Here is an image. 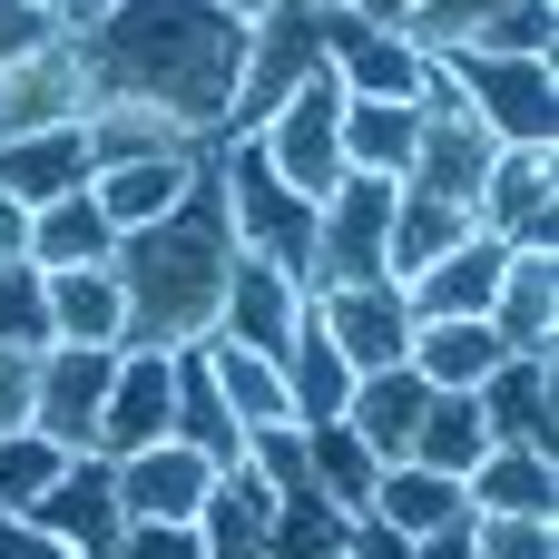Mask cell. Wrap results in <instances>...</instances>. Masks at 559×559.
<instances>
[{
    "instance_id": "6da1fadb",
    "label": "cell",
    "mask_w": 559,
    "mask_h": 559,
    "mask_svg": "<svg viewBox=\"0 0 559 559\" xmlns=\"http://www.w3.org/2000/svg\"><path fill=\"white\" fill-rule=\"evenodd\" d=\"M79 59L98 98H138L177 118L187 138H226L236 79H246V10L226 0H108L79 29Z\"/></svg>"
},
{
    "instance_id": "7a4b0ae2",
    "label": "cell",
    "mask_w": 559,
    "mask_h": 559,
    "mask_svg": "<svg viewBox=\"0 0 559 559\" xmlns=\"http://www.w3.org/2000/svg\"><path fill=\"white\" fill-rule=\"evenodd\" d=\"M108 275H118V305H128V344H157V354L206 344L216 305H226V275H236V226H226L216 167H197L167 216L128 226Z\"/></svg>"
},
{
    "instance_id": "3957f363",
    "label": "cell",
    "mask_w": 559,
    "mask_h": 559,
    "mask_svg": "<svg viewBox=\"0 0 559 559\" xmlns=\"http://www.w3.org/2000/svg\"><path fill=\"white\" fill-rule=\"evenodd\" d=\"M442 79L462 98V118L491 147H550L559 138V88L550 59H491V49H442Z\"/></svg>"
},
{
    "instance_id": "277c9868",
    "label": "cell",
    "mask_w": 559,
    "mask_h": 559,
    "mask_svg": "<svg viewBox=\"0 0 559 559\" xmlns=\"http://www.w3.org/2000/svg\"><path fill=\"white\" fill-rule=\"evenodd\" d=\"M383 226H393V177L344 167L314 197V285L305 295H324V285H393L383 275Z\"/></svg>"
},
{
    "instance_id": "5b68a950",
    "label": "cell",
    "mask_w": 559,
    "mask_h": 559,
    "mask_svg": "<svg viewBox=\"0 0 559 559\" xmlns=\"http://www.w3.org/2000/svg\"><path fill=\"white\" fill-rule=\"evenodd\" d=\"M314 39H324V79H334L344 98H413V108H423L432 59H423L403 29H383V20H364V10H344V0H324V10H314Z\"/></svg>"
},
{
    "instance_id": "8992f818",
    "label": "cell",
    "mask_w": 559,
    "mask_h": 559,
    "mask_svg": "<svg viewBox=\"0 0 559 559\" xmlns=\"http://www.w3.org/2000/svg\"><path fill=\"white\" fill-rule=\"evenodd\" d=\"M472 236H491L501 255H550L559 236V177H550V147H501L481 197H472Z\"/></svg>"
},
{
    "instance_id": "52a82bcc",
    "label": "cell",
    "mask_w": 559,
    "mask_h": 559,
    "mask_svg": "<svg viewBox=\"0 0 559 559\" xmlns=\"http://www.w3.org/2000/svg\"><path fill=\"white\" fill-rule=\"evenodd\" d=\"M98 108V79L79 59V29H49L29 59L0 69V138H29V128H79Z\"/></svg>"
},
{
    "instance_id": "ba28073f",
    "label": "cell",
    "mask_w": 559,
    "mask_h": 559,
    "mask_svg": "<svg viewBox=\"0 0 559 559\" xmlns=\"http://www.w3.org/2000/svg\"><path fill=\"white\" fill-rule=\"evenodd\" d=\"M255 147H265V167H275L295 197H324V187L344 177V88H334V79H305V88L255 128Z\"/></svg>"
},
{
    "instance_id": "9c48e42d",
    "label": "cell",
    "mask_w": 559,
    "mask_h": 559,
    "mask_svg": "<svg viewBox=\"0 0 559 559\" xmlns=\"http://www.w3.org/2000/svg\"><path fill=\"white\" fill-rule=\"evenodd\" d=\"M108 364H118V354H88V344H49V354H29V432L59 442V452H98Z\"/></svg>"
},
{
    "instance_id": "30bf717a",
    "label": "cell",
    "mask_w": 559,
    "mask_h": 559,
    "mask_svg": "<svg viewBox=\"0 0 559 559\" xmlns=\"http://www.w3.org/2000/svg\"><path fill=\"white\" fill-rule=\"evenodd\" d=\"M305 305H314L324 344H334L354 373L413 364V305H403V285H324V295H305Z\"/></svg>"
},
{
    "instance_id": "8fae6325",
    "label": "cell",
    "mask_w": 559,
    "mask_h": 559,
    "mask_svg": "<svg viewBox=\"0 0 559 559\" xmlns=\"http://www.w3.org/2000/svg\"><path fill=\"white\" fill-rule=\"evenodd\" d=\"M167 403H177V354H157V344H118V364H108V403H98V462H128V452L167 442Z\"/></svg>"
},
{
    "instance_id": "7c38bea8",
    "label": "cell",
    "mask_w": 559,
    "mask_h": 559,
    "mask_svg": "<svg viewBox=\"0 0 559 559\" xmlns=\"http://www.w3.org/2000/svg\"><path fill=\"white\" fill-rule=\"evenodd\" d=\"M29 521H39L49 540H69V559H108V550H118V531H128V511H118V472H108L98 452H69L59 481L29 501Z\"/></svg>"
},
{
    "instance_id": "4fadbf2b",
    "label": "cell",
    "mask_w": 559,
    "mask_h": 559,
    "mask_svg": "<svg viewBox=\"0 0 559 559\" xmlns=\"http://www.w3.org/2000/svg\"><path fill=\"white\" fill-rule=\"evenodd\" d=\"M472 403H481V432H491V442H511V452H559V373H550V354H501V364L472 383Z\"/></svg>"
},
{
    "instance_id": "5bb4252c",
    "label": "cell",
    "mask_w": 559,
    "mask_h": 559,
    "mask_svg": "<svg viewBox=\"0 0 559 559\" xmlns=\"http://www.w3.org/2000/svg\"><path fill=\"white\" fill-rule=\"evenodd\" d=\"M295 314H305V285H295L285 265H265V255H236V275H226V305H216V344L285 354Z\"/></svg>"
},
{
    "instance_id": "9a60e30c",
    "label": "cell",
    "mask_w": 559,
    "mask_h": 559,
    "mask_svg": "<svg viewBox=\"0 0 559 559\" xmlns=\"http://www.w3.org/2000/svg\"><path fill=\"white\" fill-rule=\"evenodd\" d=\"M462 501H472V521H559V452H511V442H491V452L472 462Z\"/></svg>"
},
{
    "instance_id": "2e32d148",
    "label": "cell",
    "mask_w": 559,
    "mask_h": 559,
    "mask_svg": "<svg viewBox=\"0 0 559 559\" xmlns=\"http://www.w3.org/2000/svg\"><path fill=\"white\" fill-rule=\"evenodd\" d=\"M501 246L491 236H462L452 255H432L413 285H403V305H413V324H462V314H491V285H501Z\"/></svg>"
},
{
    "instance_id": "e0dca14e",
    "label": "cell",
    "mask_w": 559,
    "mask_h": 559,
    "mask_svg": "<svg viewBox=\"0 0 559 559\" xmlns=\"http://www.w3.org/2000/svg\"><path fill=\"white\" fill-rule=\"evenodd\" d=\"M423 403H432V383L413 373V364H393V373H354V393H344V432L393 472L403 452H413V423H423Z\"/></svg>"
},
{
    "instance_id": "ac0fdd59",
    "label": "cell",
    "mask_w": 559,
    "mask_h": 559,
    "mask_svg": "<svg viewBox=\"0 0 559 559\" xmlns=\"http://www.w3.org/2000/svg\"><path fill=\"white\" fill-rule=\"evenodd\" d=\"M118 472V511L128 521H197V501H206V462L187 452V442H147V452H128V462H108Z\"/></svg>"
},
{
    "instance_id": "d6986e66",
    "label": "cell",
    "mask_w": 559,
    "mask_h": 559,
    "mask_svg": "<svg viewBox=\"0 0 559 559\" xmlns=\"http://www.w3.org/2000/svg\"><path fill=\"white\" fill-rule=\"evenodd\" d=\"M491 344L501 354H550L559 344V265L550 255H511L501 265V285H491Z\"/></svg>"
},
{
    "instance_id": "ffe728a7",
    "label": "cell",
    "mask_w": 559,
    "mask_h": 559,
    "mask_svg": "<svg viewBox=\"0 0 559 559\" xmlns=\"http://www.w3.org/2000/svg\"><path fill=\"white\" fill-rule=\"evenodd\" d=\"M88 187V138L79 128H29V138H0V197L10 206H59Z\"/></svg>"
},
{
    "instance_id": "44dd1931",
    "label": "cell",
    "mask_w": 559,
    "mask_h": 559,
    "mask_svg": "<svg viewBox=\"0 0 559 559\" xmlns=\"http://www.w3.org/2000/svg\"><path fill=\"white\" fill-rule=\"evenodd\" d=\"M197 550L206 559H265V531H275V491L236 462V472H216L206 481V501H197Z\"/></svg>"
},
{
    "instance_id": "7402d4cb",
    "label": "cell",
    "mask_w": 559,
    "mask_h": 559,
    "mask_svg": "<svg viewBox=\"0 0 559 559\" xmlns=\"http://www.w3.org/2000/svg\"><path fill=\"white\" fill-rule=\"evenodd\" d=\"M206 167V147H167V157H128V167H98L88 177V197H98V216L128 236V226H147V216H167L177 197H187V177Z\"/></svg>"
},
{
    "instance_id": "603a6c76",
    "label": "cell",
    "mask_w": 559,
    "mask_h": 559,
    "mask_svg": "<svg viewBox=\"0 0 559 559\" xmlns=\"http://www.w3.org/2000/svg\"><path fill=\"white\" fill-rule=\"evenodd\" d=\"M275 373H285V403H295V432H314V423H344V393H354V364H344V354L324 344L314 305L295 314V334H285Z\"/></svg>"
},
{
    "instance_id": "cb8c5ba5",
    "label": "cell",
    "mask_w": 559,
    "mask_h": 559,
    "mask_svg": "<svg viewBox=\"0 0 559 559\" xmlns=\"http://www.w3.org/2000/svg\"><path fill=\"white\" fill-rule=\"evenodd\" d=\"M167 442H187L206 472H236L246 462V432H236V413L216 403V373H206V354L187 344L177 354V403H167Z\"/></svg>"
},
{
    "instance_id": "d4e9b609",
    "label": "cell",
    "mask_w": 559,
    "mask_h": 559,
    "mask_svg": "<svg viewBox=\"0 0 559 559\" xmlns=\"http://www.w3.org/2000/svg\"><path fill=\"white\" fill-rule=\"evenodd\" d=\"M118 255V226L98 216V197H59V206H29V265L39 275H79V265H108Z\"/></svg>"
},
{
    "instance_id": "484cf974",
    "label": "cell",
    "mask_w": 559,
    "mask_h": 559,
    "mask_svg": "<svg viewBox=\"0 0 559 559\" xmlns=\"http://www.w3.org/2000/svg\"><path fill=\"white\" fill-rule=\"evenodd\" d=\"M49 344H88V354H118L128 344V305H118V275L108 265L49 275Z\"/></svg>"
},
{
    "instance_id": "4316f807",
    "label": "cell",
    "mask_w": 559,
    "mask_h": 559,
    "mask_svg": "<svg viewBox=\"0 0 559 559\" xmlns=\"http://www.w3.org/2000/svg\"><path fill=\"white\" fill-rule=\"evenodd\" d=\"M472 236V216L462 206H442V197H423V187H393V226H383V275L393 285H413L432 255H452Z\"/></svg>"
},
{
    "instance_id": "83f0119b",
    "label": "cell",
    "mask_w": 559,
    "mask_h": 559,
    "mask_svg": "<svg viewBox=\"0 0 559 559\" xmlns=\"http://www.w3.org/2000/svg\"><path fill=\"white\" fill-rule=\"evenodd\" d=\"M197 354H206V373H216V403L236 413V432H275V423H295L275 354H246V344H216V334H206Z\"/></svg>"
},
{
    "instance_id": "f1b7e54d",
    "label": "cell",
    "mask_w": 559,
    "mask_h": 559,
    "mask_svg": "<svg viewBox=\"0 0 559 559\" xmlns=\"http://www.w3.org/2000/svg\"><path fill=\"white\" fill-rule=\"evenodd\" d=\"M79 138H88V177H98V167H128V157H167V147H206V138H187L177 118L138 108V98H98V108L79 118Z\"/></svg>"
},
{
    "instance_id": "f546056e",
    "label": "cell",
    "mask_w": 559,
    "mask_h": 559,
    "mask_svg": "<svg viewBox=\"0 0 559 559\" xmlns=\"http://www.w3.org/2000/svg\"><path fill=\"white\" fill-rule=\"evenodd\" d=\"M413 138H423V108H413V98H344V167H364V177H393V187H403Z\"/></svg>"
},
{
    "instance_id": "4dcf8cb0",
    "label": "cell",
    "mask_w": 559,
    "mask_h": 559,
    "mask_svg": "<svg viewBox=\"0 0 559 559\" xmlns=\"http://www.w3.org/2000/svg\"><path fill=\"white\" fill-rule=\"evenodd\" d=\"M491 452V432H481V403L472 393H432L423 403V423H413V472H442V481H472V462Z\"/></svg>"
},
{
    "instance_id": "1f68e13d",
    "label": "cell",
    "mask_w": 559,
    "mask_h": 559,
    "mask_svg": "<svg viewBox=\"0 0 559 559\" xmlns=\"http://www.w3.org/2000/svg\"><path fill=\"white\" fill-rule=\"evenodd\" d=\"M373 481H383V462H373L344 423H314V432H305V491H324L344 521H364V511H373Z\"/></svg>"
},
{
    "instance_id": "d6a6232c",
    "label": "cell",
    "mask_w": 559,
    "mask_h": 559,
    "mask_svg": "<svg viewBox=\"0 0 559 559\" xmlns=\"http://www.w3.org/2000/svg\"><path fill=\"white\" fill-rule=\"evenodd\" d=\"M491 364H501V344H491L481 314H462V324H413V373H423L432 393H472Z\"/></svg>"
},
{
    "instance_id": "836d02e7",
    "label": "cell",
    "mask_w": 559,
    "mask_h": 559,
    "mask_svg": "<svg viewBox=\"0 0 559 559\" xmlns=\"http://www.w3.org/2000/svg\"><path fill=\"white\" fill-rule=\"evenodd\" d=\"M472 501H462V481H442V472H413V462H393L383 481H373V521L383 531H403V540H432L442 521H462Z\"/></svg>"
},
{
    "instance_id": "e575fe53",
    "label": "cell",
    "mask_w": 559,
    "mask_h": 559,
    "mask_svg": "<svg viewBox=\"0 0 559 559\" xmlns=\"http://www.w3.org/2000/svg\"><path fill=\"white\" fill-rule=\"evenodd\" d=\"M344 511L324 491H285L275 501V531H265V559H344Z\"/></svg>"
},
{
    "instance_id": "d590c367",
    "label": "cell",
    "mask_w": 559,
    "mask_h": 559,
    "mask_svg": "<svg viewBox=\"0 0 559 559\" xmlns=\"http://www.w3.org/2000/svg\"><path fill=\"white\" fill-rule=\"evenodd\" d=\"M0 354H49V275L29 255L0 265Z\"/></svg>"
},
{
    "instance_id": "8d00e7d4",
    "label": "cell",
    "mask_w": 559,
    "mask_h": 559,
    "mask_svg": "<svg viewBox=\"0 0 559 559\" xmlns=\"http://www.w3.org/2000/svg\"><path fill=\"white\" fill-rule=\"evenodd\" d=\"M550 39H559V0H501L472 29V49H491V59H550Z\"/></svg>"
},
{
    "instance_id": "74e56055",
    "label": "cell",
    "mask_w": 559,
    "mask_h": 559,
    "mask_svg": "<svg viewBox=\"0 0 559 559\" xmlns=\"http://www.w3.org/2000/svg\"><path fill=\"white\" fill-rule=\"evenodd\" d=\"M59 442H39V432H0V511H29L49 481H59Z\"/></svg>"
},
{
    "instance_id": "f35d334b",
    "label": "cell",
    "mask_w": 559,
    "mask_h": 559,
    "mask_svg": "<svg viewBox=\"0 0 559 559\" xmlns=\"http://www.w3.org/2000/svg\"><path fill=\"white\" fill-rule=\"evenodd\" d=\"M491 10H501V0H413L403 39H413L423 59H442V49H472V29H481Z\"/></svg>"
},
{
    "instance_id": "ab89813d",
    "label": "cell",
    "mask_w": 559,
    "mask_h": 559,
    "mask_svg": "<svg viewBox=\"0 0 559 559\" xmlns=\"http://www.w3.org/2000/svg\"><path fill=\"white\" fill-rule=\"evenodd\" d=\"M472 559H559V521H472Z\"/></svg>"
},
{
    "instance_id": "60d3db41",
    "label": "cell",
    "mask_w": 559,
    "mask_h": 559,
    "mask_svg": "<svg viewBox=\"0 0 559 559\" xmlns=\"http://www.w3.org/2000/svg\"><path fill=\"white\" fill-rule=\"evenodd\" d=\"M108 559H206V550H197V531H187V521H128Z\"/></svg>"
},
{
    "instance_id": "b9f144b4",
    "label": "cell",
    "mask_w": 559,
    "mask_h": 559,
    "mask_svg": "<svg viewBox=\"0 0 559 559\" xmlns=\"http://www.w3.org/2000/svg\"><path fill=\"white\" fill-rule=\"evenodd\" d=\"M49 29H59V20H49L39 0H0V69H10V59H29Z\"/></svg>"
},
{
    "instance_id": "7bdbcfd3",
    "label": "cell",
    "mask_w": 559,
    "mask_h": 559,
    "mask_svg": "<svg viewBox=\"0 0 559 559\" xmlns=\"http://www.w3.org/2000/svg\"><path fill=\"white\" fill-rule=\"evenodd\" d=\"M0 559H69V540H49L29 511H0Z\"/></svg>"
},
{
    "instance_id": "ee69618b",
    "label": "cell",
    "mask_w": 559,
    "mask_h": 559,
    "mask_svg": "<svg viewBox=\"0 0 559 559\" xmlns=\"http://www.w3.org/2000/svg\"><path fill=\"white\" fill-rule=\"evenodd\" d=\"M0 432H29V354H0Z\"/></svg>"
},
{
    "instance_id": "f6af8a7d",
    "label": "cell",
    "mask_w": 559,
    "mask_h": 559,
    "mask_svg": "<svg viewBox=\"0 0 559 559\" xmlns=\"http://www.w3.org/2000/svg\"><path fill=\"white\" fill-rule=\"evenodd\" d=\"M344 559H413V540H403V531H383V521L364 511V521L344 531Z\"/></svg>"
},
{
    "instance_id": "bcb514c9",
    "label": "cell",
    "mask_w": 559,
    "mask_h": 559,
    "mask_svg": "<svg viewBox=\"0 0 559 559\" xmlns=\"http://www.w3.org/2000/svg\"><path fill=\"white\" fill-rule=\"evenodd\" d=\"M413 559H472V511H462V521H442L432 540H413Z\"/></svg>"
},
{
    "instance_id": "7dc6e473",
    "label": "cell",
    "mask_w": 559,
    "mask_h": 559,
    "mask_svg": "<svg viewBox=\"0 0 559 559\" xmlns=\"http://www.w3.org/2000/svg\"><path fill=\"white\" fill-rule=\"evenodd\" d=\"M20 255H29V206L0 197V265H20Z\"/></svg>"
},
{
    "instance_id": "c3c4849f",
    "label": "cell",
    "mask_w": 559,
    "mask_h": 559,
    "mask_svg": "<svg viewBox=\"0 0 559 559\" xmlns=\"http://www.w3.org/2000/svg\"><path fill=\"white\" fill-rule=\"evenodd\" d=\"M39 10H49V20H59V29H88V20H98V10H108V0H39Z\"/></svg>"
},
{
    "instance_id": "681fc988",
    "label": "cell",
    "mask_w": 559,
    "mask_h": 559,
    "mask_svg": "<svg viewBox=\"0 0 559 559\" xmlns=\"http://www.w3.org/2000/svg\"><path fill=\"white\" fill-rule=\"evenodd\" d=\"M344 10H364V20H383V29H403V20H413V0H344Z\"/></svg>"
},
{
    "instance_id": "f907efd6",
    "label": "cell",
    "mask_w": 559,
    "mask_h": 559,
    "mask_svg": "<svg viewBox=\"0 0 559 559\" xmlns=\"http://www.w3.org/2000/svg\"><path fill=\"white\" fill-rule=\"evenodd\" d=\"M226 10H246V20H255V10H265V0H226Z\"/></svg>"
}]
</instances>
